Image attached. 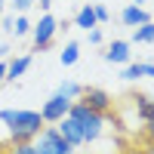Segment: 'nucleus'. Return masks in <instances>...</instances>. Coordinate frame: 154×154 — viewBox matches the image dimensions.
Segmentation results:
<instances>
[{"label":"nucleus","mask_w":154,"mask_h":154,"mask_svg":"<svg viewBox=\"0 0 154 154\" xmlns=\"http://www.w3.org/2000/svg\"><path fill=\"white\" fill-rule=\"evenodd\" d=\"M120 22L126 25V28H139V25L151 22V12H148L145 6H136V3H130V6H123V12H120Z\"/></svg>","instance_id":"8"},{"label":"nucleus","mask_w":154,"mask_h":154,"mask_svg":"<svg viewBox=\"0 0 154 154\" xmlns=\"http://www.w3.org/2000/svg\"><path fill=\"white\" fill-rule=\"evenodd\" d=\"M37 3H40L43 9H49V6H53V0H37Z\"/></svg>","instance_id":"26"},{"label":"nucleus","mask_w":154,"mask_h":154,"mask_svg":"<svg viewBox=\"0 0 154 154\" xmlns=\"http://www.w3.org/2000/svg\"><path fill=\"white\" fill-rule=\"evenodd\" d=\"M133 3H136V6H142V3H148V0H133Z\"/></svg>","instance_id":"27"},{"label":"nucleus","mask_w":154,"mask_h":154,"mask_svg":"<svg viewBox=\"0 0 154 154\" xmlns=\"http://www.w3.org/2000/svg\"><path fill=\"white\" fill-rule=\"evenodd\" d=\"M93 12H96V22H99V25L111 19V12H108V6H105V3H93Z\"/></svg>","instance_id":"18"},{"label":"nucleus","mask_w":154,"mask_h":154,"mask_svg":"<svg viewBox=\"0 0 154 154\" xmlns=\"http://www.w3.org/2000/svg\"><path fill=\"white\" fill-rule=\"evenodd\" d=\"M56 31H59V22H56V16H49V12H43V16L31 25V40H34V49H37V53L53 46Z\"/></svg>","instance_id":"4"},{"label":"nucleus","mask_w":154,"mask_h":154,"mask_svg":"<svg viewBox=\"0 0 154 154\" xmlns=\"http://www.w3.org/2000/svg\"><path fill=\"white\" fill-rule=\"evenodd\" d=\"M133 43H154V22H145L133 28Z\"/></svg>","instance_id":"14"},{"label":"nucleus","mask_w":154,"mask_h":154,"mask_svg":"<svg viewBox=\"0 0 154 154\" xmlns=\"http://www.w3.org/2000/svg\"><path fill=\"white\" fill-rule=\"evenodd\" d=\"M56 93H59V96H65L68 102H77V99H80V93H83V86L77 83V80H62Z\"/></svg>","instance_id":"13"},{"label":"nucleus","mask_w":154,"mask_h":154,"mask_svg":"<svg viewBox=\"0 0 154 154\" xmlns=\"http://www.w3.org/2000/svg\"><path fill=\"white\" fill-rule=\"evenodd\" d=\"M77 59H80V43H77V40H68V43H65V49L59 53V62H62L65 68H71Z\"/></svg>","instance_id":"12"},{"label":"nucleus","mask_w":154,"mask_h":154,"mask_svg":"<svg viewBox=\"0 0 154 154\" xmlns=\"http://www.w3.org/2000/svg\"><path fill=\"white\" fill-rule=\"evenodd\" d=\"M105 62H111V65H130V40H114L105 49Z\"/></svg>","instance_id":"9"},{"label":"nucleus","mask_w":154,"mask_h":154,"mask_svg":"<svg viewBox=\"0 0 154 154\" xmlns=\"http://www.w3.org/2000/svg\"><path fill=\"white\" fill-rule=\"evenodd\" d=\"M145 136H148V142H154V105H151L148 117H145Z\"/></svg>","instance_id":"19"},{"label":"nucleus","mask_w":154,"mask_h":154,"mask_svg":"<svg viewBox=\"0 0 154 154\" xmlns=\"http://www.w3.org/2000/svg\"><path fill=\"white\" fill-rule=\"evenodd\" d=\"M6 80V62H0V83Z\"/></svg>","instance_id":"25"},{"label":"nucleus","mask_w":154,"mask_h":154,"mask_svg":"<svg viewBox=\"0 0 154 154\" xmlns=\"http://www.w3.org/2000/svg\"><path fill=\"white\" fill-rule=\"evenodd\" d=\"M12 34L16 37H25V34H31V22L25 12H16V19H12Z\"/></svg>","instance_id":"16"},{"label":"nucleus","mask_w":154,"mask_h":154,"mask_svg":"<svg viewBox=\"0 0 154 154\" xmlns=\"http://www.w3.org/2000/svg\"><path fill=\"white\" fill-rule=\"evenodd\" d=\"M3 154H37V148H34V142H22V145H6V148H0Z\"/></svg>","instance_id":"17"},{"label":"nucleus","mask_w":154,"mask_h":154,"mask_svg":"<svg viewBox=\"0 0 154 154\" xmlns=\"http://www.w3.org/2000/svg\"><path fill=\"white\" fill-rule=\"evenodd\" d=\"M12 53V49H9V43H0V62H6V56Z\"/></svg>","instance_id":"23"},{"label":"nucleus","mask_w":154,"mask_h":154,"mask_svg":"<svg viewBox=\"0 0 154 154\" xmlns=\"http://www.w3.org/2000/svg\"><path fill=\"white\" fill-rule=\"evenodd\" d=\"M145 77H151V80H154V65H148V62H145Z\"/></svg>","instance_id":"24"},{"label":"nucleus","mask_w":154,"mask_h":154,"mask_svg":"<svg viewBox=\"0 0 154 154\" xmlns=\"http://www.w3.org/2000/svg\"><path fill=\"white\" fill-rule=\"evenodd\" d=\"M74 25H77V28H83V31H89V28H99V22H96V12H93V3H86V6H80V9H77V16H74Z\"/></svg>","instance_id":"10"},{"label":"nucleus","mask_w":154,"mask_h":154,"mask_svg":"<svg viewBox=\"0 0 154 154\" xmlns=\"http://www.w3.org/2000/svg\"><path fill=\"white\" fill-rule=\"evenodd\" d=\"M0 123L9 130V142L12 145L34 142V136L46 126L40 111H25V108H3L0 111Z\"/></svg>","instance_id":"1"},{"label":"nucleus","mask_w":154,"mask_h":154,"mask_svg":"<svg viewBox=\"0 0 154 154\" xmlns=\"http://www.w3.org/2000/svg\"><path fill=\"white\" fill-rule=\"evenodd\" d=\"M68 108H71V102L65 99V96H59V93H53L46 102H43V108H40V117H43V123H49V126H56L62 117L68 114Z\"/></svg>","instance_id":"6"},{"label":"nucleus","mask_w":154,"mask_h":154,"mask_svg":"<svg viewBox=\"0 0 154 154\" xmlns=\"http://www.w3.org/2000/svg\"><path fill=\"white\" fill-rule=\"evenodd\" d=\"M37 3V0H12V6H16V12H28L31 6Z\"/></svg>","instance_id":"20"},{"label":"nucleus","mask_w":154,"mask_h":154,"mask_svg":"<svg viewBox=\"0 0 154 154\" xmlns=\"http://www.w3.org/2000/svg\"><path fill=\"white\" fill-rule=\"evenodd\" d=\"M68 117H74V120H77V126H80V133H83V145L99 142V139H102V133H105V123H108V117H105V114L89 111L86 105H80V102H71Z\"/></svg>","instance_id":"2"},{"label":"nucleus","mask_w":154,"mask_h":154,"mask_svg":"<svg viewBox=\"0 0 154 154\" xmlns=\"http://www.w3.org/2000/svg\"><path fill=\"white\" fill-rule=\"evenodd\" d=\"M34 148H37V154H74V148L62 139V133L56 126H43L34 136Z\"/></svg>","instance_id":"3"},{"label":"nucleus","mask_w":154,"mask_h":154,"mask_svg":"<svg viewBox=\"0 0 154 154\" xmlns=\"http://www.w3.org/2000/svg\"><path fill=\"white\" fill-rule=\"evenodd\" d=\"M56 130L62 133V139H65L71 148H80V145H83V133H80V126H77L74 117H68V114H65V117L56 123Z\"/></svg>","instance_id":"7"},{"label":"nucleus","mask_w":154,"mask_h":154,"mask_svg":"<svg viewBox=\"0 0 154 154\" xmlns=\"http://www.w3.org/2000/svg\"><path fill=\"white\" fill-rule=\"evenodd\" d=\"M120 77H123V80H142V77H145V62H130V65H126L123 71H120Z\"/></svg>","instance_id":"15"},{"label":"nucleus","mask_w":154,"mask_h":154,"mask_svg":"<svg viewBox=\"0 0 154 154\" xmlns=\"http://www.w3.org/2000/svg\"><path fill=\"white\" fill-rule=\"evenodd\" d=\"M89 43H102V28H89Z\"/></svg>","instance_id":"22"},{"label":"nucleus","mask_w":154,"mask_h":154,"mask_svg":"<svg viewBox=\"0 0 154 154\" xmlns=\"http://www.w3.org/2000/svg\"><path fill=\"white\" fill-rule=\"evenodd\" d=\"M28 65H31V56H16V59H9V62H6V80L22 77L25 71H28Z\"/></svg>","instance_id":"11"},{"label":"nucleus","mask_w":154,"mask_h":154,"mask_svg":"<svg viewBox=\"0 0 154 154\" xmlns=\"http://www.w3.org/2000/svg\"><path fill=\"white\" fill-rule=\"evenodd\" d=\"M0 16H3V0H0Z\"/></svg>","instance_id":"28"},{"label":"nucleus","mask_w":154,"mask_h":154,"mask_svg":"<svg viewBox=\"0 0 154 154\" xmlns=\"http://www.w3.org/2000/svg\"><path fill=\"white\" fill-rule=\"evenodd\" d=\"M77 102L86 105L89 111H96V114H105V117H111V111H114V99L99 86H83V93H80Z\"/></svg>","instance_id":"5"},{"label":"nucleus","mask_w":154,"mask_h":154,"mask_svg":"<svg viewBox=\"0 0 154 154\" xmlns=\"http://www.w3.org/2000/svg\"><path fill=\"white\" fill-rule=\"evenodd\" d=\"M12 19L16 16H0V28H3L6 34H12Z\"/></svg>","instance_id":"21"}]
</instances>
